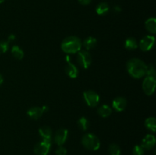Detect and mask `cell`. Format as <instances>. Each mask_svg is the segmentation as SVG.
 Instances as JSON below:
<instances>
[{"label": "cell", "instance_id": "obj_1", "mask_svg": "<svg viewBox=\"0 0 156 155\" xmlns=\"http://www.w3.org/2000/svg\"><path fill=\"white\" fill-rule=\"evenodd\" d=\"M146 64L139 59H129L126 64L128 72L134 78H140L144 76L146 72Z\"/></svg>", "mask_w": 156, "mask_h": 155}, {"label": "cell", "instance_id": "obj_2", "mask_svg": "<svg viewBox=\"0 0 156 155\" xmlns=\"http://www.w3.org/2000/svg\"><path fill=\"white\" fill-rule=\"evenodd\" d=\"M82 40L77 36H71L65 38L61 43V49L66 53H76L82 48Z\"/></svg>", "mask_w": 156, "mask_h": 155}, {"label": "cell", "instance_id": "obj_3", "mask_svg": "<svg viewBox=\"0 0 156 155\" xmlns=\"http://www.w3.org/2000/svg\"><path fill=\"white\" fill-rule=\"evenodd\" d=\"M82 144L85 148L91 150H97L100 147L101 143L99 138L93 134H85L82 138Z\"/></svg>", "mask_w": 156, "mask_h": 155}, {"label": "cell", "instance_id": "obj_4", "mask_svg": "<svg viewBox=\"0 0 156 155\" xmlns=\"http://www.w3.org/2000/svg\"><path fill=\"white\" fill-rule=\"evenodd\" d=\"M77 62L82 68H88L91 64V56L86 50L78 52Z\"/></svg>", "mask_w": 156, "mask_h": 155}, {"label": "cell", "instance_id": "obj_5", "mask_svg": "<svg viewBox=\"0 0 156 155\" xmlns=\"http://www.w3.org/2000/svg\"><path fill=\"white\" fill-rule=\"evenodd\" d=\"M51 147V141L43 140L35 145L34 151L37 155H47Z\"/></svg>", "mask_w": 156, "mask_h": 155}, {"label": "cell", "instance_id": "obj_6", "mask_svg": "<svg viewBox=\"0 0 156 155\" xmlns=\"http://www.w3.org/2000/svg\"><path fill=\"white\" fill-rule=\"evenodd\" d=\"M156 85L155 78L147 76L143 82V89L146 95H152L155 92Z\"/></svg>", "mask_w": 156, "mask_h": 155}, {"label": "cell", "instance_id": "obj_7", "mask_svg": "<svg viewBox=\"0 0 156 155\" xmlns=\"http://www.w3.org/2000/svg\"><path fill=\"white\" fill-rule=\"evenodd\" d=\"M84 99L87 104L91 107H94L97 106L100 101V97L96 92L93 91H87L84 92Z\"/></svg>", "mask_w": 156, "mask_h": 155}, {"label": "cell", "instance_id": "obj_8", "mask_svg": "<svg viewBox=\"0 0 156 155\" xmlns=\"http://www.w3.org/2000/svg\"><path fill=\"white\" fill-rule=\"evenodd\" d=\"M155 36H151V35H147L144 36L140 42V47L143 51H149L155 44Z\"/></svg>", "mask_w": 156, "mask_h": 155}, {"label": "cell", "instance_id": "obj_9", "mask_svg": "<svg viewBox=\"0 0 156 155\" xmlns=\"http://www.w3.org/2000/svg\"><path fill=\"white\" fill-rule=\"evenodd\" d=\"M68 138V131L65 129H60L56 132L54 136V141L59 146H62Z\"/></svg>", "mask_w": 156, "mask_h": 155}, {"label": "cell", "instance_id": "obj_10", "mask_svg": "<svg viewBox=\"0 0 156 155\" xmlns=\"http://www.w3.org/2000/svg\"><path fill=\"white\" fill-rule=\"evenodd\" d=\"M126 100L123 97H116L114 100H113L112 106L113 108L115 109L117 112H121V111L124 110L126 106Z\"/></svg>", "mask_w": 156, "mask_h": 155}, {"label": "cell", "instance_id": "obj_11", "mask_svg": "<svg viewBox=\"0 0 156 155\" xmlns=\"http://www.w3.org/2000/svg\"><path fill=\"white\" fill-rule=\"evenodd\" d=\"M155 144V138L153 135H147L142 141L141 146L144 149L150 150Z\"/></svg>", "mask_w": 156, "mask_h": 155}, {"label": "cell", "instance_id": "obj_12", "mask_svg": "<svg viewBox=\"0 0 156 155\" xmlns=\"http://www.w3.org/2000/svg\"><path fill=\"white\" fill-rule=\"evenodd\" d=\"M44 113L42 108L38 107V106H35V107H31L30 109H28L27 112V115L30 118L33 119H39L41 115Z\"/></svg>", "mask_w": 156, "mask_h": 155}, {"label": "cell", "instance_id": "obj_13", "mask_svg": "<svg viewBox=\"0 0 156 155\" xmlns=\"http://www.w3.org/2000/svg\"><path fill=\"white\" fill-rule=\"evenodd\" d=\"M65 71L67 75L69 76L72 78H76L79 74V70H78L77 67L74 64L70 63V62L66 66Z\"/></svg>", "mask_w": 156, "mask_h": 155}, {"label": "cell", "instance_id": "obj_14", "mask_svg": "<svg viewBox=\"0 0 156 155\" xmlns=\"http://www.w3.org/2000/svg\"><path fill=\"white\" fill-rule=\"evenodd\" d=\"M39 134L43 138V140L51 141L52 130L48 126H43L39 129Z\"/></svg>", "mask_w": 156, "mask_h": 155}, {"label": "cell", "instance_id": "obj_15", "mask_svg": "<svg viewBox=\"0 0 156 155\" xmlns=\"http://www.w3.org/2000/svg\"><path fill=\"white\" fill-rule=\"evenodd\" d=\"M97 39L92 36H89V37L86 38L83 42V46L86 50H92L94 47L97 46Z\"/></svg>", "mask_w": 156, "mask_h": 155}, {"label": "cell", "instance_id": "obj_16", "mask_svg": "<svg viewBox=\"0 0 156 155\" xmlns=\"http://www.w3.org/2000/svg\"><path fill=\"white\" fill-rule=\"evenodd\" d=\"M146 30L152 33H156V19L155 18H150L145 23Z\"/></svg>", "mask_w": 156, "mask_h": 155}, {"label": "cell", "instance_id": "obj_17", "mask_svg": "<svg viewBox=\"0 0 156 155\" xmlns=\"http://www.w3.org/2000/svg\"><path fill=\"white\" fill-rule=\"evenodd\" d=\"M98 114L101 117L106 118V117L109 116L111 115V112H112V109H111V108L109 106L104 104L98 108Z\"/></svg>", "mask_w": 156, "mask_h": 155}, {"label": "cell", "instance_id": "obj_18", "mask_svg": "<svg viewBox=\"0 0 156 155\" xmlns=\"http://www.w3.org/2000/svg\"><path fill=\"white\" fill-rule=\"evenodd\" d=\"M109 12V5L106 2H101L96 7V12L100 15H104Z\"/></svg>", "mask_w": 156, "mask_h": 155}, {"label": "cell", "instance_id": "obj_19", "mask_svg": "<svg viewBox=\"0 0 156 155\" xmlns=\"http://www.w3.org/2000/svg\"><path fill=\"white\" fill-rule=\"evenodd\" d=\"M125 47L129 50H136L138 47L136 40L133 37H129L126 39V42H125Z\"/></svg>", "mask_w": 156, "mask_h": 155}, {"label": "cell", "instance_id": "obj_20", "mask_svg": "<svg viewBox=\"0 0 156 155\" xmlns=\"http://www.w3.org/2000/svg\"><path fill=\"white\" fill-rule=\"evenodd\" d=\"M12 54L15 59L21 60L24 57V52L18 46H14L12 48Z\"/></svg>", "mask_w": 156, "mask_h": 155}, {"label": "cell", "instance_id": "obj_21", "mask_svg": "<svg viewBox=\"0 0 156 155\" xmlns=\"http://www.w3.org/2000/svg\"><path fill=\"white\" fill-rule=\"evenodd\" d=\"M145 125H146V128L152 132H155L156 129V122L155 118L154 117H149L145 121Z\"/></svg>", "mask_w": 156, "mask_h": 155}, {"label": "cell", "instance_id": "obj_22", "mask_svg": "<svg viewBox=\"0 0 156 155\" xmlns=\"http://www.w3.org/2000/svg\"><path fill=\"white\" fill-rule=\"evenodd\" d=\"M77 124L79 126V129H82V131H86L89 128L90 123L85 117H81L77 121Z\"/></svg>", "mask_w": 156, "mask_h": 155}, {"label": "cell", "instance_id": "obj_23", "mask_svg": "<svg viewBox=\"0 0 156 155\" xmlns=\"http://www.w3.org/2000/svg\"><path fill=\"white\" fill-rule=\"evenodd\" d=\"M108 150H109L110 155H120V153H121L120 147L116 144H111L109 146Z\"/></svg>", "mask_w": 156, "mask_h": 155}, {"label": "cell", "instance_id": "obj_24", "mask_svg": "<svg viewBox=\"0 0 156 155\" xmlns=\"http://www.w3.org/2000/svg\"><path fill=\"white\" fill-rule=\"evenodd\" d=\"M146 74H147L148 76H150V77H153L155 78V67L152 64L151 65H147V68H146Z\"/></svg>", "mask_w": 156, "mask_h": 155}, {"label": "cell", "instance_id": "obj_25", "mask_svg": "<svg viewBox=\"0 0 156 155\" xmlns=\"http://www.w3.org/2000/svg\"><path fill=\"white\" fill-rule=\"evenodd\" d=\"M145 149L141 145H136L133 149V155H143L144 154Z\"/></svg>", "mask_w": 156, "mask_h": 155}, {"label": "cell", "instance_id": "obj_26", "mask_svg": "<svg viewBox=\"0 0 156 155\" xmlns=\"http://www.w3.org/2000/svg\"><path fill=\"white\" fill-rule=\"evenodd\" d=\"M8 49H9V43L7 41H0V54L7 52Z\"/></svg>", "mask_w": 156, "mask_h": 155}, {"label": "cell", "instance_id": "obj_27", "mask_svg": "<svg viewBox=\"0 0 156 155\" xmlns=\"http://www.w3.org/2000/svg\"><path fill=\"white\" fill-rule=\"evenodd\" d=\"M67 150L65 147H62V146H59V147H58L56 150V155H66Z\"/></svg>", "mask_w": 156, "mask_h": 155}, {"label": "cell", "instance_id": "obj_28", "mask_svg": "<svg viewBox=\"0 0 156 155\" xmlns=\"http://www.w3.org/2000/svg\"><path fill=\"white\" fill-rule=\"evenodd\" d=\"M78 1L81 5H88L91 2V0H78Z\"/></svg>", "mask_w": 156, "mask_h": 155}, {"label": "cell", "instance_id": "obj_29", "mask_svg": "<svg viewBox=\"0 0 156 155\" xmlns=\"http://www.w3.org/2000/svg\"><path fill=\"white\" fill-rule=\"evenodd\" d=\"M15 39V35H14V34L9 35V37H8V43H9V42H12V41H13Z\"/></svg>", "mask_w": 156, "mask_h": 155}, {"label": "cell", "instance_id": "obj_30", "mask_svg": "<svg viewBox=\"0 0 156 155\" xmlns=\"http://www.w3.org/2000/svg\"><path fill=\"white\" fill-rule=\"evenodd\" d=\"M114 10L117 12H120V11H121V9H120V6H115V7H114Z\"/></svg>", "mask_w": 156, "mask_h": 155}, {"label": "cell", "instance_id": "obj_31", "mask_svg": "<svg viewBox=\"0 0 156 155\" xmlns=\"http://www.w3.org/2000/svg\"><path fill=\"white\" fill-rule=\"evenodd\" d=\"M2 82H3V77H2V74H0V86H1V85H2Z\"/></svg>", "mask_w": 156, "mask_h": 155}, {"label": "cell", "instance_id": "obj_32", "mask_svg": "<svg viewBox=\"0 0 156 155\" xmlns=\"http://www.w3.org/2000/svg\"><path fill=\"white\" fill-rule=\"evenodd\" d=\"M42 109H43V111H44V112H46V111L48 110V107H47V106H43V107H42Z\"/></svg>", "mask_w": 156, "mask_h": 155}, {"label": "cell", "instance_id": "obj_33", "mask_svg": "<svg viewBox=\"0 0 156 155\" xmlns=\"http://www.w3.org/2000/svg\"><path fill=\"white\" fill-rule=\"evenodd\" d=\"M5 0H0V4H1V3H2Z\"/></svg>", "mask_w": 156, "mask_h": 155}]
</instances>
